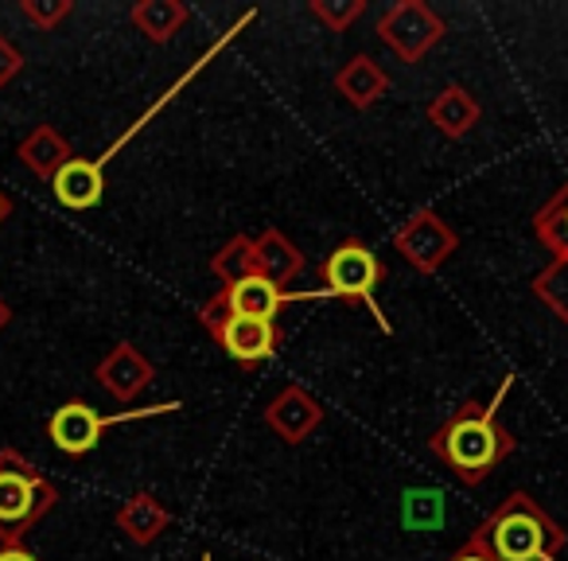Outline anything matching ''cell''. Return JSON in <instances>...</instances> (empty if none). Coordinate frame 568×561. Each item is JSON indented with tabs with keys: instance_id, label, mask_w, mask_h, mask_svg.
<instances>
[{
	"instance_id": "4fadbf2b",
	"label": "cell",
	"mask_w": 568,
	"mask_h": 561,
	"mask_svg": "<svg viewBox=\"0 0 568 561\" xmlns=\"http://www.w3.org/2000/svg\"><path fill=\"white\" fill-rule=\"evenodd\" d=\"M479 118H483L479 98L467 87H459V82H448V87L428 102V121H433L436 133H444L448 141H464V137L479 126Z\"/></svg>"
},
{
	"instance_id": "7a4b0ae2",
	"label": "cell",
	"mask_w": 568,
	"mask_h": 561,
	"mask_svg": "<svg viewBox=\"0 0 568 561\" xmlns=\"http://www.w3.org/2000/svg\"><path fill=\"white\" fill-rule=\"evenodd\" d=\"M467 538L490 561H560L568 545V530L529 491H510Z\"/></svg>"
},
{
	"instance_id": "603a6c76",
	"label": "cell",
	"mask_w": 568,
	"mask_h": 561,
	"mask_svg": "<svg viewBox=\"0 0 568 561\" xmlns=\"http://www.w3.org/2000/svg\"><path fill=\"white\" fill-rule=\"evenodd\" d=\"M24 71V51L9 40V36H0V90L12 87Z\"/></svg>"
},
{
	"instance_id": "ffe728a7",
	"label": "cell",
	"mask_w": 568,
	"mask_h": 561,
	"mask_svg": "<svg viewBox=\"0 0 568 561\" xmlns=\"http://www.w3.org/2000/svg\"><path fill=\"white\" fill-rule=\"evenodd\" d=\"M529 293H534L560 324H568V258H552L545 269H537L534 281H529Z\"/></svg>"
},
{
	"instance_id": "ba28073f",
	"label": "cell",
	"mask_w": 568,
	"mask_h": 561,
	"mask_svg": "<svg viewBox=\"0 0 568 561\" xmlns=\"http://www.w3.org/2000/svg\"><path fill=\"white\" fill-rule=\"evenodd\" d=\"M180 410V402H168V405H149V410H125V413H113V418H102L90 402L82 398H71L63 402L48 421V437L59 452L67 457H87V452L98 449L105 429L121 425V421H133V418H156V413H172Z\"/></svg>"
},
{
	"instance_id": "83f0119b",
	"label": "cell",
	"mask_w": 568,
	"mask_h": 561,
	"mask_svg": "<svg viewBox=\"0 0 568 561\" xmlns=\"http://www.w3.org/2000/svg\"><path fill=\"white\" fill-rule=\"evenodd\" d=\"M199 561H214V558H211V553H203V558H199Z\"/></svg>"
},
{
	"instance_id": "e0dca14e",
	"label": "cell",
	"mask_w": 568,
	"mask_h": 561,
	"mask_svg": "<svg viewBox=\"0 0 568 561\" xmlns=\"http://www.w3.org/2000/svg\"><path fill=\"white\" fill-rule=\"evenodd\" d=\"M335 90L343 94V102L355 110H371L378 98H386L389 74L382 63H374L371 56H355L335 71Z\"/></svg>"
},
{
	"instance_id": "52a82bcc",
	"label": "cell",
	"mask_w": 568,
	"mask_h": 561,
	"mask_svg": "<svg viewBox=\"0 0 568 561\" xmlns=\"http://www.w3.org/2000/svg\"><path fill=\"white\" fill-rule=\"evenodd\" d=\"M378 40L394 51L402 63L417 67L425 63V56L436 48V43L448 36V24L440 20V12L425 0H394L386 12L374 24Z\"/></svg>"
},
{
	"instance_id": "ac0fdd59",
	"label": "cell",
	"mask_w": 568,
	"mask_h": 561,
	"mask_svg": "<svg viewBox=\"0 0 568 561\" xmlns=\"http://www.w3.org/2000/svg\"><path fill=\"white\" fill-rule=\"evenodd\" d=\"M133 28L152 43H168L175 32H183V24L191 20V9L183 0H136L129 12Z\"/></svg>"
},
{
	"instance_id": "4316f807",
	"label": "cell",
	"mask_w": 568,
	"mask_h": 561,
	"mask_svg": "<svg viewBox=\"0 0 568 561\" xmlns=\"http://www.w3.org/2000/svg\"><path fill=\"white\" fill-rule=\"evenodd\" d=\"M9 214H12V199L4 196V191H0V222L9 219Z\"/></svg>"
},
{
	"instance_id": "cb8c5ba5",
	"label": "cell",
	"mask_w": 568,
	"mask_h": 561,
	"mask_svg": "<svg viewBox=\"0 0 568 561\" xmlns=\"http://www.w3.org/2000/svg\"><path fill=\"white\" fill-rule=\"evenodd\" d=\"M448 561H490L487 553H483V545L479 542H471V538H464V542H459V550L452 553Z\"/></svg>"
},
{
	"instance_id": "7402d4cb",
	"label": "cell",
	"mask_w": 568,
	"mask_h": 561,
	"mask_svg": "<svg viewBox=\"0 0 568 561\" xmlns=\"http://www.w3.org/2000/svg\"><path fill=\"white\" fill-rule=\"evenodd\" d=\"M28 24H36L40 32H55L67 17L74 12V0H20Z\"/></svg>"
},
{
	"instance_id": "5bb4252c",
	"label": "cell",
	"mask_w": 568,
	"mask_h": 561,
	"mask_svg": "<svg viewBox=\"0 0 568 561\" xmlns=\"http://www.w3.org/2000/svg\"><path fill=\"white\" fill-rule=\"evenodd\" d=\"M51 191H55V199L67 211H90L105 196V168L98 160L74 157L67 168H59V176L51 180Z\"/></svg>"
},
{
	"instance_id": "3957f363",
	"label": "cell",
	"mask_w": 568,
	"mask_h": 561,
	"mask_svg": "<svg viewBox=\"0 0 568 561\" xmlns=\"http://www.w3.org/2000/svg\"><path fill=\"white\" fill-rule=\"evenodd\" d=\"M59 503V488L17 449H0V545H24V538Z\"/></svg>"
},
{
	"instance_id": "484cf974",
	"label": "cell",
	"mask_w": 568,
	"mask_h": 561,
	"mask_svg": "<svg viewBox=\"0 0 568 561\" xmlns=\"http://www.w3.org/2000/svg\"><path fill=\"white\" fill-rule=\"evenodd\" d=\"M9 324H12V304L4 301V297H0V332H4Z\"/></svg>"
},
{
	"instance_id": "44dd1931",
	"label": "cell",
	"mask_w": 568,
	"mask_h": 561,
	"mask_svg": "<svg viewBox=\"0 0 568 561\" xmlns=\"http://www.w3.org/2000/svg\"><path fill=\"white\" fill-rule=\"evenodd\" d=\"M366 0H308V12L327 28V32H347L366 17Z\"/></svg>"
},
{
	"instance_id": "d6986e66",
	"label": "cell",
	"mask_w": 568,
	"mask_h": 561,
	"mask_svg": "<svg viewBox=\"0 0 568 561\" xmlns=\"http://www.w3.org/2000/svg\"><path fill=\"white\" fill-rule=\"evenodd\" d=\"M534 238L552 258H568V180L534 211Z\"/></svg>"
},
{
	"instance_id": "277c9868",
	"label": "cell",
	"mask_w": 568,
	"mask_h": 561,
	"mask_svg": "<svg viewBox=\"0 0 568 561\" xmlns=\"http://www.w3.org/2000/svg\"><path fill=\"white\" fill-rule=\"evenodd\" d=\"M211 273L222 281L219 297L226 309L242 312V317H257V320H276L281 309L288 301H296L293 293H284L253 266V238L250 234H234L219 253L211 258Z\"/></svg>"
},
{
	"instance_id": "7c38bea8",
	"label": "cell",
	"mask_w": 568,
	"mask_h": 561,
	"mask_svg": "<svg viewBox=\"0 0 568 561\" xmlns=\"http://www.w3.org/2000/svg\"><path fill=\"white\" fill-rule=\"evenodd\" d=\"M253 266H257L276 289L288 293V285L304 273L308 258H304V250L293 242V238H284L276 227H265L257 238H253Z\"/></svg>"
},
{
	"instance_id": "9c48e42d",
	"label": "cell",
	"mask_w": 568,
	"mask_h": 561,
	"mask_svg": "<svg viewBox=\"0 0 568 561\" xmlns=\"http://www.w3.org/2000/svg\"><path fill=\"white\" fill-rule=\"evenodd\" d=\"M394 250L402 253L417 273L433 277V273H440L444 261L459 250V234L448 219H440V214L433 211V207H420L417 214H409V219L397 227Z\"/></svg>"
},
{
	"instance_id": "d4e9b609",
	"label": "cell",
	"mask_w": 568,
	"mask_h": 561,
	"mask_svg": "<svg viewBox=\"0 0 568 561\" xmlns=\"http://www.w3.org/2000/svg\"><path fill=\"white\" fill-rule=\"evenodd\" d=\"M0 561H40L28 545H0Z\"/></svg>"
},
{
	"instance_id": "9a60e30c",
	"label": "cell",
	"mask_w": 568,
	"mask_h": 561,
	"mask_svg": "<svg viewBox=\"0 0 568 561\" xmlns=\"http://www.w3.org/2000/svg\"><path fill=\"white\" fill-rule=\"evenodd\" d=\"M113 522H118V530L129 538V542L152 545L168 527H172V511H168L152 491H133V495L118 507Z\"/></svg>"
},
{
	"instance_id": "8992f818",
	"label": "cell",
	"mask_w": 568,
	"mask_h": 561,
	"mask_svg": "<svg viewBox=\"0 0 568 561\" xmlns=\"http://www.w3.org/2000/svg\"><path fill=\"white\" fill-rule=\"evenodd\" d=\"M199 324L211 332V340L222 348V355L234 359L242 371H257L268 359L281 351L284 332L276 320H257V317H242V312L226 309L219 297L199 304Z\"/></svg>"
},
{
	"instance_id": "6da1fadb",
	"label": "cell",
	"mask_w": 568,
	"mask_h": 561,
	"mask_svg": "<svg viewBox=\"0 0 568 561\" xmlns=\"http://www.w3.org/2000/svg\"><path fill=\"white\" fill-rule=\"evenodd\" d=\"M510 390H514V374H506L487 402L467 398V402L456 405V413H448V421L428 437L433 457L440 460V464H448V472L456 475L459 483H467V488H479V483L487 480L498 464H506V460L514 457V449H518L514 433L503 425V418H498Z\"/></svg>"
},
{
	"instance_id": "8fae6325",
	"label": "cell",
	"mask_w": 568,
	"mask_h": 561,
	"mask_svg": "<svg viewBox=\"0 0 568 561\" xmlns=\"http://www.w3.org/2000/svg\"><path fill=\"white\" fill-rule=\"evenodd\" d=\"M265 425L281 437L284 444H304L320 425H324V405L316 402V394H308L304 387L288 382L273 402L265 405Z\"/></svg>"
},
{
	"instance_id": "30bf717a",
	"label": "cell",
	"mask_w": 568,
	"mask_h": 561,
	"mask_svg": "<svg viewBox=\"0 0 568 561\" xmlns=\"http://www.w3.org/2000/svg\"><path fill=\"white\" fill-rule=\"evenodd\" d=\"M94 379L113 402H136V398L152 387V379H156V367H152V359L144 355L136 343L121 340V343H113L102 363L94 367Z\"/></svg>"
},
{
	"instance_id": "2e32d148",
	"label": "cell",
	"mask_w": 568,
	"mask_h": 561,
	"mask_svg": "<svg viewBox=\"0 0 568 561\" xmlns=\"http://www.w3.org/2000/svg\"><path fill=\"white\" fill-rule=\"evenodd\" d=\"M17 157H20V164H24L28 172L36 176V180H48L51 183L59 176V168H67L74 160V149H71V141H67V137L59 133L55 126H36L32 133L20 141Z\"/></svg>"
},
{
	"instance_id": "5b68a950",
	"label": "cell",
	"mask_w": 568,
	"mask_h": 561,
	"mask_svg": "<svg viewBox=\"0 0 568 561\" xmlns=\"http://www.w3.org/2000/svg\"><path fill=\"white\" fill-rule=\"evenodd\" d=\"M316 273H320V281H324L327 297H339V301H347V304H363V309L378 320L382 332H394L386 312L374 301L378 285L386 281V266H382V258L363 238H343L335 250H327V258L320 261Z\"/></svg>"
}]
</instances>
